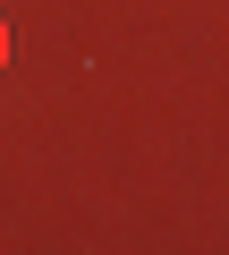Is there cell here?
Returning <instances> with one entry per match:
<instances>
[{
  "mask_svg": "<svg viewBox=\"0 0 229 255\" xmlns=\"http://www.w3.org/2000/svg\"><path fill=\"white\" fill-rule=\"evenodd\" d=\"M0 60H9V34H0Z\"/></svg>",
  "mask_w": 229,
  "mask_h": 255,
  "instance_id": "obj_1",
  "label": "cell"
}]
</instances>
